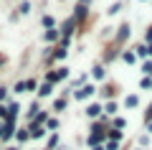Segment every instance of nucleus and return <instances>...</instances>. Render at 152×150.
Listing matches in <instances>:
<instances>
[{"mask_svg": "<svg viewBox=\"0 0 152 150\" xmlns=\"http://www.w3.org/2000/svg\"><path fill=\"white\" fill-rule=\"evenodd\" d=\"M15 140H18V145H20V143H28V140H31V130H18V132H15Z\"/></svg>", "mask_w": 152, "mask_h": 150, "instance_id": "ddd939ff", "label": "nucleus"}, {"mask_svg": "<svg viewBox=\"0 0 152 150\" xmlns=\"http://www.w3.org/2000/svg\"><path fill=\"white\" fill-rule=\"evenodd\" d=\"M91 94H94V86H91V84H84L81 89H76V92H74L76 99H89Z\"/></svg>", "mask_w": 152, "mask_h": 150, "instance_id": "39448f33", "label": "nucleus"}, {"mask_svg": "<svg viewBox=\"0 0 152 150\" xmlns=\"http://www.w3.org/2000/svg\"><path fill=\"white\" fill-rule=\"evenodd\" d=\"M145 122H152V104L147 107V112H145Z\"/></svg>", "mask_w": 152, "mask_h": 150, "instance_id": "2f4dec72", "label": "nucleus"}, {"mask_svg": "<svg viewBox=\"0 0 152 150\" xmlns=\"http://www.w3.org/2000/svg\"><path fill=\"white\" fill-rule=\"evenodd\" d=\"M142 3H147V0H142ZM150 3H152V0H150Z\"/></svg>", "mask_w": 152, "mask_h": 150, "instance_id": "a19ab883", "label": "nucleus"}, {"mask_svg": "<svg viewBox=\"0 0 152 150\" xmlns=\"http://www.w3.org/2000/svg\"><path fill=\"white\" fill-rule=\"evenodd\" d=\"M145 41H147V43H152V26L147 28V33H145Z\"/></svg>", "mask_w": 152, "mask_h": 150, "instance_id": "72a5a7b5", "label": "nucleus"}, {"mask_svg": "<svg viewBox=\"0 0 152 150\" xmlns=\"http://www.w3.org/2000/svg\"><path fill=\"white\" fill-rule=\"evenodd\" d=\"M104 148H107V150H119V143H117V140H107Z\"/></svg>", "mask_w": 152, "mask_h": 150, "instance_id": "c85d7f7f", "label": "nucleus"}, {"mask_svg": "<svg viewBox=\"0 0 152 150\" xmlns=\"http://www.w3.org/2000/svg\"><path fill=\"white\" fill-rule=\"evenodd\" d=\"M5 99H8V89H5V86H0V102H5Z\"/></svg>", "mask_w": 152, "mask_h": 150, "instance_id": "473e14b6", "label": "nucleus"}, {"mask_svg": "<svg viewBox=\"0 0 152 150\" xmlns=\"http://www.w3.org/2000/svg\"><path fill=\"white\" fill-rule=\"evenodd\" d=\"M31 140H43L46 137V132H48V130L43 127V125H38V122H31Z\"/></svg>", "mask_w": 152, "mask_h": 150, "instance_id": "20e7f679", "label": "nucleus"}, {"mask_svg": "<svg viewBox=\"0 0 152 150\" xmlns=\"http://www.w3.org/2000/svg\"><path fill=\"white\" fill-rule=\"evenodd\" d=\"M3 130H5V127H3V122H0V137H3Z\"/></svg>", "mask_w": 152, "mask_h": 150, "instance_id": "58836bf2", "label": "nucleus"}, {"mask_svg": "<svg viewBox=\"0 0 152 150\" xmlns=\"http://www.w3.org/2000/svg\"><path fill=\"white\" fill-rule=\"evenodd\" d=\"M86 16H89V8H86V5H79V3H76V13H74V18H76V21H84Z\"/></svg>", "mask_w": 152, "mask_h": 150, "instance_id": "9b49d317", "label": "nucleus"}, {"mask_svg": "<svg viewBox=\"0 0 152 150\" xmlns=\"http://www.w3.org/2000/svg\"><path fill=\"white\" fill-rule=\"evenodd\" d=\"M43 26H46V28H56V21H53V16H46V18H43Z\"/></svg>", "mask_w": 152, "mask_h": 150, "instance_id": "cd10ccee", "label": "nucleus"}, {"mask_svg": "<svg viewBox=\"0 0 152 150\" xmlns=\"http://www.w3.org/2000/svg\"><path fill=\"white\" fill-rule=\"evenodd\" d=\"M89 3H91V0H79V5H86V8H89Z\"/></svg>", "mask_w": 152, "mask_h": 150, "instance_id": "f704fd0d", "label": "nucleus"}, {"mask_svg": "<svg viewBox=\"0 0 152 150\" xmlns=\"http://www.w3.org/2000/svg\"><path fill=\"white\" fill-rule=\"evenodd\" d=\"M107 137H109V140H117V143H122V130H114V127H109Z\"/></svg>", "mask_w": 152, "mask_h": 150, "instance_id": "f3484780", "label": "nucleus"}, {"mask_svg": "<svg viewBox=\"0 0 152 150\" xmlns=\"http://www.w3.org/2000/svg\"><path fill=\"white\" fill-rule=\"evenodd\" d=\"M8 150H18V148H8Z\"/></svg>", "mask_w": 152, "mask_h": 150, "instance_id": "ea45409f", "label": "nucleus"}, {"mask_svg": "<svg viewBox=\"0 0 152 150\" xmlns=\"http://www.w3.org/2000/svg\"><path fill=\"white\" fill-rule=\"evenodd\" d=\"M137 150H142V148H137Z\"/></svg>", "mask_w": 152, "mask_h": 150, "instance_id": "79ce46f5", "label": "nucleus"}, {"mask_svg": "<svg viewBox=\"0 0 152 150\" xmlns=\"http://www.w3.org/2000/svg\"><path fill=\"white\" fill-rule=\"evenodd\" d=\"M58 127V120H48V122H46V130H56Z\"/></svg>", "mask_w": 152, "mask_h": 150, "instance_id": "7c9ffc66", "label": "nucleus"}, {"mask_svg": "<svg viewBox=\"0 0 152 150\" xmlns=\"http://www.w3.org/2000/svg\"><path fill=\"white\" fill-rule=\"evenodd\" d=\"M129 36H132V28H129V23H122V26L117 28V33H114V41H117V43H124Z\"/></svg>", "mask_w": 152, "mask_h": 150, "instance_id": "f03ea898", "label": "nucleus"}, {"mask_svg": "<svg viewBox=\"0 0 152 150\" xmlns=\"http://www.w3.org/2000/svg\"><path fill=\"white\" fill-rule=\"evenodd\" d=\"M112 127H114V130H124V127H127V120H124V117H114V120H112Z\"/></svg>", "mask_w": 152, "mask_h": 150, "instance_id": "a211bd4d", "label": "nucleus"}, {"mask_svg": "<svg viewBox=\"0 0 152 150\" xmlns=\"http://www.w3.org/2000/svg\"><path fill=\"white\" fill-rule=\"evenodd\" d=\"M66 54H69V51H66L64 46H58V48H53V54H51V56H53V61H64Z\"/></svg>", "mask_w": 152, "mask_h": 150, "instance_id": "4468645a", "label": "nucleus"}, {"mask_svg": "<svg viewBox=\"0 0 152 150\" xmlns=\"http://www.w3.org/2000/svg\"><path fill=\"white\" fill-rule=\"evenodd\" d=\"M26 86H28V92H33V89H38V81H36V79H28Z\"/></svg>", "mask_w": 152, "mask_h": 150, "instance_id": "c756f323", "label": "nucleus"}, {"mask_svg": "<svg viewBox=\"0 0 152 150\" xmlns=\"http://www.w3.org/2000/svg\"><path fill=\"white\" fill-rule=\"evenodd\" d=\"M140 69H142V74H145V76H152V61H150V59H147V61H142V66H140Z\"/></svg>", "mask_w": 152, "mask_h": 150, "instance_id": "aec40b11", "label": "nucleus"}, {"mask_svg": "<svg viewBox=\"0 0 152 150\" xmlns=\"http://www.w3.org/2000/svg\"><path fill=\"white\" fill-rule=\"evenodd\" d=\"M91 150H107V148H104V145H96V148H91Z\"/></svg>", "mask_w": 152, "mask_h": 150, "instance_id": "e433bc0d", "label": "nucleus"}, {"mask_svg": "<svg viewBox=\"0 0 152 150\" xmlns=\"http://www.w3.org/2000/svg\"><path fill=\"white\" fill-rule=\"evenodd\" d=\"M142 89H152V76H142Z\"/></svg>", "mask_w": 152, "mask_h": 150, "instance_id": "a878e982", "label": "nucleus"}, {"mask_svg": "<svg viewBox=\"0 0 152 150\" xmlns=\"http://www.w3.org/2000/svg\"><path fill=\"white\" fill-rule=\"evenodd\" d=\"M18 13H20V16H28V13H31V3H28V0H23L20 5H18Z\"/></svg>", "mask_w": 152, "mask_h": 150, "instance_id": "412c9836", "label": "nucleus"}, {"mask_svg": "<svg viewBox=\"0 0 152 150\" xmlns=\"http://www.w3.org/2000/svg\"><path fill=\"white\" fill-rule=\"evenodd\" d=\"M13 92H15V94H20V92H28V86H26V81H18V84L13 86Z\"/></svg>", "mask_w": 152, "mask_h": 150, "instance_id": "bb28decb", "label": "nucleus"}, {"mask_svg": "<svg viewBox=\"0 0 152 150\" xmlns=\"http://www.w3.org/2000/svg\"><path fill=\"white\" fill-rule=\"evenodd\" d=\"M8 117H10V109H8V104H0V120L5 122Z\"/></svg>", "mask_w": 152, "mask_h": 150, "instance_id": "b1692460", "label": "nucleus"}, {"mask_svg": "<svg viewBox=\"0 0 152 150\" xmlns=\"http://www.w3.org/2000/svg\"><path fill=\"white\" fill-rule=\"evenodd\" d=\"M51 94H53V84L51 81H43L38 86V97H51Z\"/></svg>", "mask_w": 152, "mask_h": 150, "instance_id": "1a4fd4ad", "label": "nucleus"}, {"mask_svg": "<svg viewBox=\"0 0 152 150\" xmlns=\"http://www.w3.org/2000/svg\"><path fill=\"white\" fill-rule=\"evenodd\" d=\"M43 38H46V41H48V43H56V41H58V38H61V31H58V28H46Z\"/></svg>", "mask_w": 152, "mask_h": 150, "instance_id": "6e6552de", "label": "nucleus"}, {"mask_svg": "<svg viewBox=\"0 0 152 150\" xmlns=\"http://www.w3.org/2000/svg\"><path fill=\"white\" fill-rule=\"evenodd\" d=\"M122 61H124V64H134L137 54H134V51H124V54H122Z\"/></svg>", "mask_w": 152, "mask_h": 150, "instance_id": "dca6fc26", "label": "nucleus"}, {"mask_svg": "<svg viewBox=\"0 0 152 150\" xmlns=\"http://www.w3.org/2000/svg\"><path fill=\"white\" fill-rule=\"evenodd\" d=\"M134 54H137V59H150V54H147V46H137V48H134Z\"/></svg>", "mask_w": 152, "mask_h": 150, "instance_id": "4be33fe9", "label": "nucleus"}, {"mask_svg": "<svg viewBox=\"0 0 152 150\" xmlns=\"http://www.w3.org/2000/svg\"><path fill=\"white\" fill-rule=\"evenodd\" d=\"M66 104H69V99H66V94H64V97H58V99L53 102V112H64V109H66Z\"/></svg>", "mask_w": 152, "mask_h": 150, "instance_id": "f8f14e48", "label": "nucleus"}, {"mask_svg": "<svg viewBox=\"0 0 152 150\" xmlns=\"http://www.w3.org/2000/svg\"><path fill=\"white\" fill-rule=\"evenodd\" d=\"M76 31V18H69V21L61 26V36H66V38H71V33Z\"/></svg>", "mask_w": 152, "mask_h": 150, "instance_id": "423d86ee", "label": "nucleus"}, {"mask_svg": "<svg viewBox=\"0 0 152 150\" xmlns=\"http://www.w3.org/2000/svg\"><path fill=\"white\" fill-rule=\"evenodd\" d=\"M147 54H150V56H152V43H147Z\"/></svg>", "mask_w": 152, "mask_h": 150, "instance_id": "c9c22d12", "label": "nucleus"}, {"mask_svg": "<svg viewBox=\"0 0 152 150\" xmlns=\"http://www.w3.org/2000/svg\"><path fill=\"white\" fill-rule=\"evenodd\" d=\"M8 109H10V117H8V120H18V115H20V104L10 102V104H8Z\"/></svg>", "mask_w": 152, "mask_h": 150, "instance_id": "2eb2a0df", "label": "nucleus"}, {"mask_svg": "<svg viewBox=\"0 0 152 150\" xmlns=\"http://www.w3.org/2000/svg\"><path fill=\"white\" fill-rule=\"evenodd\" d=\"M64 79H69V69H66V66L51 69L48 74H46V81H51V84H56V81H64Z\"/></svg>", "mask_w": 152, "mask_h": 150, "instance_id": "f257e3e1", "label": "nucleus"}, {"mask_svg": "<svg viewBox=\"0 0 152 150\" xmlns=\"http://www.w3.org/2000/svg\"><path fill=\"white\" fill-rule=\"evenodd\" d=\"M147 132H152V122H147Z\"/></svg>", "mask_w": 152, "mask_h": 150, "instance_id": "4c0bfd02", "label": "nucleus"}, {"mask_svg": "<svg viewBox=\"0 0 152 150\" xmlns=\"http://www.w3.org/2000/svg\"><path fill=\"white\" fill-rule=\"evenodd\" d=\"M137 104H140V97H137V94H127L124 97V107L127 109H134Z\"/></svg>", "mask_w": 152, "mask_h": 150, "instance_id": "9d476101", "label": "nucleus"}, {"mask_svg": "<svg viewBox=\"0 0 152 150\" xmlns=\"http://www.w3.org/2000/svg\"><path fill=\"white\" fill-rule=\"evenodd\" d=\"M119 10H122V3H112L107 13H109V16H117V13H119Z\"/></svg>", "mask_w": 152, "mask_h": 150, "instance_id": "393cba45", "label": "nucleus"}, {"mask_svg": "<svg viewBox=\"0 0 152 150\" xmlns=\"http://www.w3.org/2000/svg\"><path fill=\"white\" fill-rule=\"evenodd\" d=\"M104 76H107V69H104V64H94V66H91V79L102 81Z\"/></svg>", "mask_w": 152, "mask_h": 150, "instance_id": "0eeeda50", "label": "nucleus"}, {"mask_svg": "<svg viewBox=\"0 0 152 150\" xmlns=\"http://www.w3.org/2000/svg\"><path fill=\"white\" fill-rule=\"evenodd\" d=\"M117 109H119L117 102H107V104H104V112H107V115H117Z\"/></svg>", "mask_w": 152, "mask_h": 150, "instance_id": "6ab92c4d", "label": "nucleus"}, {"mask_svg": "<svg viewBox=\"0 0 152 150\" xmlns=\"http://www.w3.org/2000/svg\"><path fill=\"white\" fill-rule=\"evenodd\" d=\"M58 143H61V140H58V132H53V135L48 137V150H53V148H56Z\"/></svg>", "mask_w": 152, "mask_h": 150, "instance_id": "5701e85b", "label": "nucleus"}, {"mask_svg": "<svg viewBox=\"0 0 152 150\" xmlns=\"http://www.w3.org/2000/svg\"><path fill=\"white\" fill-rule=\"evenodd\" d=\"M102 115H104V104L102 102H91L86 107V117L89 120H96V117H102Z\"/></svg>", "mask_w": 152, "mask_h": 150, "instance_id": "7ed1b4c3", "label": "nucleus"}]
</instances>
